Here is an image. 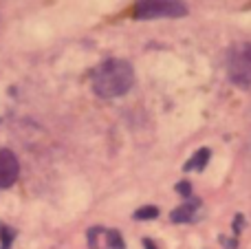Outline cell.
I'll use <instances>...</instances> for the list:
<instances>
[{"label":"cell","instance_id":"30bf717a","mask_svg":"<svg viewBox=\"0 0 251 249\" xmlns=\"http://www.w3.org/2000/svg\"><path fill=\"white\" fill-rule=\"evenodd\" d=\"M143 247H146V249H156V245L150 241V238H143Z\"/></svg>","mask_w":251,"mask_h":249},{"label":"cell","instance_id":"3957f363","mask_svg":"<svg viewBox=\"0 0 251 249\" xmlns=\"http://www.w3.org/2000/svg\"><path fill=\"white\" fill-rule=\"evenodd\" d=\"M227 75L236 86H251V42L236 44L227 55Z\"/></svg>","mask_w":251,"mask_h":249},{"label":"cell","instance_id":"5b68a950","mask_svg":"<svg viewBox=\"0 0 251 249\" xmlns=\"http://www.w3.org/2000/svg\"><path fill=\"white\" fill-rule=\"evenodd\" d=\"M199 207H201V201L196 197L185 199V203H183L181 207L172 210V214H170V221H172V223H192Z\"/></svg>","mask_w":251,"mask_h":249},{"label":"cell","instance_id":"ba28073f","mask_svg":"<svg viewBox=\"0 0 251 249\" xmlns=\"http://www.w3.org/2000/svg\"><path fill=\"white\" fill-rule=\"evenodd\" d=\"M156 216H159V207H154V205L139 207V210L134 212V219L137 221H150V219H156Z\"/></svg>","mask_w":251,"mask_h":249},{"label":"cell","instance_id":"6da1fadb","mask_svg":"<svg viewBox=\"0 0 251 249\" xmlns=\"http://www.w3.org/2000/svg\"><path fill=\"white\" fill-rule=\"evenodd\" d=\"M93 91L104 100L122 97L132 88L134 69L126 60H106L93 71Z\"/></svg>","mask_w":251,"mask_h":249},{"label":"cell","instance_id":"277c9868","mask_svg":"<svg viewBox=\"0 0 251 249\" xmlns=\"http://www.w3.org/2000/svg\"><path fill=\"white\" fill-rule=\"evenodd\" d=\"M20 176V163L16 154L7 148H0V190L11 188Z\"/></svg>","mask_w":251,"mask_h":249},{"label":"cell","instance_id":"8992f818","mask_svg":"<svg viewBox=\"0 0 251 249\" xmlns=\"http://www.w3.org/2000/svg\"><path fill=\"white\" fill-rule=\"evenodd\" d=\"M209 157H212V152H209V148H201V150H196L194 154H192V159L183 166V172H201L205 166H207V161H209Z\"/></svg>","mask_w":251,"mask_h":249},{"label":"cell","instance_id":"52a82bcc","mask_svg":"<svg viewBox=\"0 0 251 249\" xmlns=\"http://www.w3.org/2000/svg\"><path fill=\"white\" fill-rule=\"evenodd\" d=\"M16 236H18L16 229L0 223V249H11V243L16 241Z\"/></svg>","mask_w":251,"mask_h":249},{"label":"cell","instance_id":"9c48e42d","mask_svg":"<svg viewBox=\"0 0 251 249\" xmlns=\"http://www.w3.org/2000/svg\"><path fill=\"white\" fill-rule=\"evenodd\" d=\"M176 192L181 194L183 199H192V185L187 183V181H181V183H176Z\"/></svg>","mask_w":251,"mask_h":249},{"label":"cell","instance_id":"7a4b0ae2","mask_svg":"<svg viewBox=\"0 0 251 249\" xmlns=\"http://www.w3.org/2000/svg\"><path fill=\"white\" fill-rule=\"evenodd\" d=\"M132 13L137 20L183 18L187 16V4L183 0H134Z\"/></svg>","mask_w":251,"mask_h":249}]
</instances>
